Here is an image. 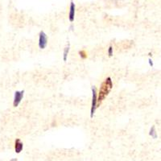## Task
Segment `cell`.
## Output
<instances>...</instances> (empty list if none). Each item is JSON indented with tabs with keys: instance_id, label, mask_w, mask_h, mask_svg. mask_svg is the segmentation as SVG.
Wrapping results in <instances>:
<instances>
[{
	"instance_id": "obj_1",
	"label": "cell",
	"mask_w": 161,
	"mask_h": 161,
	"mask_svg": "<svg viewBox=\"0 0 161 161\" xmlns=\"http://www.w3.org/2000/svg\"><path fill=\"white\" fill-rule=\"evenodd\" d=\"M112 88H113V81H112L111 77H108L102 83L100 90L97 93V106H99V104L101 105V103H103L105 98L108 96Z\"/></svg>"
},
{
	"instance_id": "obj_2",
	"label": "cell",
	"mask_w": 161,
	"mask_h": 161,
	"mask_svg": "<svg viewBox=\"0 0 161 161\" xmlns=\"http://www.w3.org/2000/svg\"><path fill=\"white\" fill-rule=\"evenodd\" d=\"M97 108V91L95 86H92V103L90 108V117L93 118Z\"/></svg>"
},
{
	"instance_id": "obj_3",
	"label": "cell",
	"mask_w": 161,
	"mask_h": 161,
	"mask_svg": "<svg viewBox=\"0 0 161 161\" xmlns=\"http://www.w3.org/2000/svg\"><path fill=\"white\" fill-rule=\"evenodd\" d=\"M38 45L40 49H44L48 45V36L44 31H41L39 34Z\"/></svg>"
},
{
	"instance_id": "obj_4",
	"label": "cell",
	"mask_w": 161,
	"mask_h": 161,
	"mask_svg": "<svg viewBox=\"0 0 161 161\" xmlns=\"http://www.w3.org/2000/svg\"><path fill=\"white\" fill-rule=\"evenodd\" d=\"M24 95V90H18L15 91V95H14V100H13V106L14 107H17L20 104L21 101Z\"/></svg>"
},
{
	"instance_id": "obj_5",
	"label": "cell",
	"mask_w": 161,
	"mask_h": 161,
	"mask_svg": "<svg viewBox=\"0 0 161 161\" xmlns=\"http://www.w3.org/2000/svg\"><path fill=\"white\" fill-rule=\"evenodd\" d=\"M75 13H76V5L73 0L70 3L69 6V22L73 23L75 19Z\"/></svg>"
},
{
	"instance_id": "obj_6",
	"label": "cell",
	"mask_w": 161,
	"mask_h": 161,
	"mask_svg": "<svg viewBox=\"0 0 161 161\" xmlns=\"http://www.w3.org/2000/svg\"><path fill=\"white\" fill-rule=\"evenodd\" d=\"M23 148H24V143L21 141L20 139H16L15 142V153L19 154L20 152H22Z\"/></svg>"
},
{
	"instance_id": "obj_7",
	"label": "cell",
	"mask_w": 161,
	"mask_h": 161,
	"mask_svg": "<svg viewBox=\"0 0 161 161\" xmlns=\"http://www.w3.org/2000/svg\"><path fill=\"white\" fill-rule=\"evenodd\" d=\"M69 50H70V44L69 43H68L67 46L64 48V53H63V60H64V62H65L66 60H67V59H68V54L69 53Z\"/></svg>"
},
{
	"instance_id": "obj_8",
	"label": "cell",
	"mask_w": 161,
	"mask_h": 161,
	"mask_svg": "<svg viewBox=\"0 0 161 161\" xmlns=\"http://www.w3.org/2000/svg\"><path fill=\"white\" fill-rule=\"evenodd\" d=\"M149 135H150V136H152V138H153V139H156V138H157V132H156L155 126H152V128L150 129Z\"/></svg>"
},
{
	"instance_id": "obj_9",
	"label": "cell",
	"mask_w": 161,
	"mask_h": 161,
	"mask_svg": "<svg viewBox=\"0 0 161 161\" xmlns=\"http://www.w3.org/2000/svg\"><path fill=\"white\" fill-rule=\"evenodd\" d=\"M79 56H80V58L83 59V60L86 59L87 58V57H88V55H87V53H86L85 50H80V51H79Z\"/></svg>"
},
{
	"instance_id": "obj_10",
	"label": "cell",
	"mask_w": 161,
	"mask_h": 161,
	"mask_svg": "<svg viewBox=\"0 0 161 161\" xmlns=\"http://www.w3.org/2000/svg\"><path fill=\"white\" fill-rule=\"evenodd\" d=\"M107 54H108V56L110 57H111L112 56H113V54H114V48H113V46L110 45V47H109L108 50H107Z\"/></svg>"
},
{
	"instance_id": "obj_11",
	"label": "cell",
	"mask_w": 161,
	"mask_h": 161,
	"mask_svg": "<svg viewBox=\"0 0 161 161\" xmlns=\"http://www.w3.org/2000/svg\"><path fill=\"white\" fill-rule=\"evenodd\" d=\"M149 64H150V66H153V62H152V59H149Z\"/></svg>"
},
{
	"instance_id": "obj_12",
	"label": "cell",
	"mask_w": 161,
	"mask_h": 161,
	"mask_svg": "<svg viewBox=\"0 0 161 161\" xmlns=\"http://www.w3.org/2000/svg\"><path fill=\"white\" fill-rule=\"evenodd\" d=\"M10 161H18V159H15V158H13V159H11Z\"/></svg>"
}]
</instances>
